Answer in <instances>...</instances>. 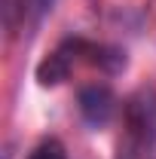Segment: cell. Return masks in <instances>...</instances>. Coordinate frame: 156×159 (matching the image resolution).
<instances>
[{
    "label": "cell",
    "instance_id": "cell-1",
    "mask_svg": "<svg viewBox=\"0 0 156 159\" xmlns=\"http://www.w3.org/2000/svg\"><path fill=\"white\" fill-rule=\"evenodd\" d=\"M89 55V40L83 37H67L37 64V80L40 86H61L64 80L74 74L80 61H86Z\"/></svg>",
    "mask_w": 156,
    "mask_h": 159
},
{
    "label": "cell",
    "instance_id": "cell-2",
    "mask_svg": "<svg viewBox=\"0 0 156 159\" xmlns=\"http://www.w3.org/2000/svg\"><path fill=\"white\" fill-rule=\"evenodd\" d=\"M126 116V132L129 135H141V138L156 141V80L141 86L122 107Z\"/></svg>",
    "mask_w": 156,
    "mask_h": 159
},
{
    "label": "cell",
    "instance_id": "cell-3",
    "mask_svg": "<svg viewBox=\"0 0 156 159\" xmlns=\"http://www.w3.org/2000/svg\"><path fill=\"white\" fill-rule=\"evenodd\" d=\"M77 107L80 116L89 129H104L110 125V119L117 116V95L110 86L104 83H92V86H83L77 95Z\"/></svg>",
    "mask_w": 156,
    "mask_h": 159
},
{
    "label": "cell",
    "instance_id": "cell-4",
    "mask_svg": "<svg viewBox=\"0 0 156 159\" xmlns=\"http://www.w3.org/2000/svg\"><path fill=\"white\" fill-rule=\"evenodd\" d=\"M117 159H156V141L153 138H141V135H129L119 141V153Z\"/></svg>",
    "mask_w": 156,
    "mask_h": 159
},
{
    "label": "cell",
    "instance_id": "cell-5",
    "mask_svg": "<svg viewBox=\"0 0 156 159\" xmlns=\"http://www.w3.org/2000/svg\"><path fill=\"white\" fill-rule=\"evenodd\" d=\"M52 6H55V0H19V16L25 25H40L52 12Z\"/></svg>",
    "mask_w": 156,
    "mask_h": 159
},
{
    "label": "cell",
    "instance_id": "cell-6",
    "mask_svg": "<svg viewBox=\"0 0 156 159\" xmlns=\"http://www.w3.org/2000/svg\"><path fill=\"white\" fill-rule=\"evenodd\" d=\"M28 159H67V150H64V144L58 138H46L31 150Z\"/></svg>",
    "mask_w": 156,
    "mask_h": 159
}]
</instances>
